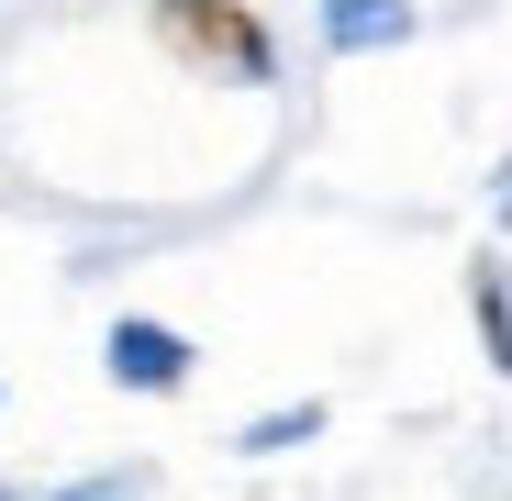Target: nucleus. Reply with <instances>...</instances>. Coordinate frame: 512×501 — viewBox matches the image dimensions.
<instances>
[{"mask_svg": "<svg viewBox=\"0 0 512 501\" xmlns=\"http://www.w3.org/2000/svg\"><path fill=\"white\" fill-rule=\"evenodd\" d=\"M156 45L190 56V67H223V78H268L279 67V34L245 0H156Z\"/></svg>", "mask_w": 512, "mask_h": 501, "instance_id": "1", "label": "nucleus"}, {"mask_svg": "<svg viewBox=\"0 0 512 501\" xmlns=\"http://www.w3.org/2000/svg\"><path fill=\"white\" fill-rule=\"evenodd\" d=\"M112 379L123 390H179L190 379V346L167 323H112Z\"/></svg>", "mask_w": 512, "mask_h": 501, "instance_id": "2", "label": "nucleus"}, {"mask_svg": "<svg viewBox=\"0 0 512 501\" xmlns=\"http://www.w3.org/2000/svg\"><path fill=\"white\" fill-rule=\"evenodd\" d=\"M323 34L334 45H390V34H412V12H401V0H334Z\"/></svg>", "mask_w": 512, "mask_h": 501, "instance_id": "3", "label": "nucleus"}, {"mask_svg": "<svg viewBox=\"0 0 512 501\" xmlns=\"http://www.w3.org/2000/svg\"><path fill=\"white\" fill-rule=\"evenodd\" d=\"M479 323H490V368H512V301H501V268H479Z\"/></svg>", "mask_w": 512, "mask_h": 501, "instance_id": "4", "label": "nucleus"}]
</instances>
